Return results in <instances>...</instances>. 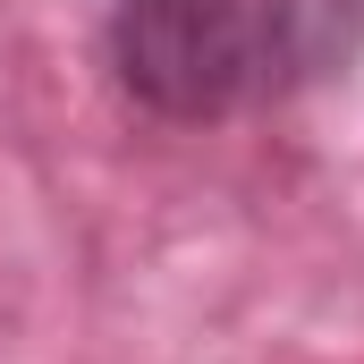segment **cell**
Listing matches in <instances>:
<instances>
[{
  "label": "cell",
  "instance_id": "6da1fadb",
  "mask_svg": "<svg viewBox=\"0 0 364 364\" xmlns=\"http://www.w3.org/2000/svg\"><path fill=\"white\" fill-rule=\"evenodd\" d=\"M110 77L136 110L220 127L364 60V0H110Z\"/></svg>",
  "mask_w": 364,
  "mask_h": 364
}]
</instances>
